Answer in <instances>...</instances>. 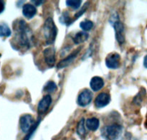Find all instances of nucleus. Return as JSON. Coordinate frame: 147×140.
I'll return each instance as SVG.
<instances>
[{
  "label": "nucleus",
  "instance_id": "1",
  "mask_svg": "<svg viewBox=\"0 0 147 140\" xmlns=\"http://www.w3.org/2000/svg\"><path fill=\"white\" fill-rule=\"evenodd\" d=\"M14 30H15L16 34L14 40L15 41L14 45L17 46L16 49L30 48L32 45V34L27 23L22 20L19 22H16Z\"/></svg>",
  "mask_w": 147,
  "mask_h": 140
},
{
  "label": "nucleus",
  "instance_id": "2",
  "mask_svg": "<svg viewBox=\"0 0 147 140\" xmlns=\"http://www.w3.org/2000/svg\"><path fill=\"white\" fill-rule=\"evenodd\" d=\"M43 33L45 38L46 44L52 45L54 43L57 37V29L51 17L47 18L43 26Z\"/></svg>",
  "mask_w": 147,
  "mask_h": 140
},
{
  "label": "nucleus",
  "instance_id": "3",
  "mask_svg": "<svg viewBox=\"0 0 147 140\" xmlns=\"http://www.w3.org/2000/svg\"><path fill=\"white\" fill-rule=\"evenodd\" d=\"M122 126L119 124H112L102 129V137L105 140H116L120 137Z\"/></svg>",
  "mask_w": 147,
  "mask_h": 140
},
{
  "label": "nucleus",
  "instance_id": "4",
  "mask_svg": "<svg viewBox=\"0 0 147 140\" xmlns=\"http://www.w3.org/2000/svg\"><path fill=\"white\" fill-rule=\"evenodd\" d=\"M37 122H34V118L30 114H24L21 116L20 120V128L24 133L28 134L34 127Z\"/></svg>",
  "mask_w": 147,
  "mask_h": 140
},
{
  "label": "nucleus",
  "instance_id": "5",
  "mask_svg": "<svg viewBox=\"0 0 147 140\" xmlns=\"http://www.w3.org/2000/svg\"><path fill=\"white\" fill-rule=\"evenodd\" d=\"M113 27L116 33V40L119 44H123L125 42L124 26L120 20H115L113 23Z\"/></svg>",
  "mask_w": 147,
  "mask_h": 140
},
{
  "label": "nucleus",
  "instance_id": "6",
  "mask_svg": "<svg viewBox=\"0 0 147 140\" xmlns=\"http://www.w3.org/2000/svg\"><path fill=\"white\" fill-rule=\"evenodd\" d=\"M93 99V93L88 89H85L79 94L78 98V103L80 106L85 107L89 105Z\"/></svg>",
  "mask_w": 147,
  "mask_h": 140
},
{
  "label": "nucleus",
  "instance_id": "7",
  "mask_svg": "<svg viewBox=\"0 0 147 140\" xmlns=\"http://www.w3.org/2000/svg\"><path fill=\"white\" fill-rule=\"evenodd\" d=\"M120 55L116 53L109 54L106 58V65L109 68L116 69L120 66Z\"/></svg>",
  "mask_w": 147,
  "mask_h": 140
},
{
  "label": "nucleus",
  "instance_id": "8",
  "mask_svg": "<svg viewBox=\"0 0 147 140\" xmlns=\"http://www.w3.org/2000/svg\"><path fill=\"white\" fill-rule=\"evenodd\" d=\"M45 61L50 68H53L55 64V50L54 47H50L43 51Z\"/></svg>",
  "mask_w": 147,
  "mask_h": 140
},
{
  "label": "nucleus",
  "instance_id": "9",
  "mask_svg": "<svg viewBox=\"0 0 147 140\" xmlns=\"http://www.w3.org/2000/svg\"><path fill=\"white\" fill-rule=\"evenodd\" d=\"M52 103V98L50 95H46L39 102L37 106V112L40 115H43L47 112Z\"/></svg>",
  "mask_w": 147,
  "mask_h": 140
},
{
  "label": "nucleus",
  "instance_id": "10",
  "mask_svg": "<svg viewBox=\"0 0 147 140\" xmlns=\"http://www.w3.org/2000/svg\"><path fill=\"white\" fill-rule=\"evenodd\" d=\"M82 47H79L78 48L77 50H76L75 51H73L71 54L69 55L67 57L64 58L63 60H62L61 61L59 62V63L57 64V67L58 69H61V68H65L67 67L69 65L71 64L73 62V60L77 57L78 55V53L80 52V50H81Z\"/></svg>",
  "mask_w": 147,
  "mask_h": 140
},
{
  "label": "nucleus",
  "instance_id": "11",
  "mask_svg": "<svg viewBox=\"0 0 147 140\" xmlns=\"http://www.w3.org/2000/svg\"><path fill=\"white\" fill-rule=\"evenodd\" d=\"M110 95L106 93H100L95 100V106L97 108H103L110 103Z\"/></svg>",
  "mask_w": 147,
  "mask_h": 140
},
{
  "label": "nucleus",
  "instance_id": "12",
  "mask_svg": "<svg viewBox=\"0 0 147 140\" xmlns=\"http://www.w3.org/2000/svg\"><path fill=\"white\" fill-rule=\"evenodd\" d=\"M22 14L26 18L32 19L37 14V9L31 4H26L22 7Z\"/></svg>",
  "mask_w": 147,
  "mask_h": 140
},
{
  "label": "nucleus",
  "instance_id": "13",
  "mask_svg": "<svg viewBox=\"0 0 147 140\" xmlns=\"http://www.w3.org/2000/svg\"><path fill=\"white\" fill-rule=\"evenodd\" d=\"M90 86L93 91H98L104 86V81L102 78L94 76L90 80Z\"/></svg>",
  "mask_w": 147,
  "mask_h": 140
},
{
  "label": "nucleus",
  "instance_id": "14",
  "mask_svg": "<svg viewBox=\"0 0 147 140\" xmlns=\"http://www.w3.org/2000/svg\"><path fill=\"white\" fill-rule=\"evenodd\" d=\"M86 124L89 130L94 132V131H96L98 129L99 125H100V122H99L98 119L96 117L89 118V119L86 120Z\"/></svg>",
  "mask_w": 147,
  "mask_h": 140
},
{
  "label": "nucleus",
  "instance_id": "15",
  "mask_svg": "<svg viewBox=\"0 0 147 140\" xmlns=\"http://www.w3.org/2000/svg\"><path fill=\"white\" fill-rule=\"evenodd\" d=\"M88 34L86 32H79L76 33L75 37H73V41H74L75 44L76 45L81 44V43L86 41L88 39Z\"/></svg>",
  "mask_w": 147,
  "mask_h": 140
},
{
  "label": "nucleus",
  "instance_id": "16",
  "mask_svg": "<svg viewBox=\"0 0 147 140\" xmlns=\"http://www.w3.org/2000/svg\"><path fill=\"white\" fill-rule=\"evenodd\" d=\"M11 34V31L6 23H0V37H9Z\"/></svg>",
  "mask_w": 147,
  "mask_h": 140
},
{
  "label": "nucleus",
  "instance_id": "17",
  "mask_svg": "<svg viewBox=\"0 0 147 140\" xmlns=\"http://www.w3.org/2000/svg\"><path fill=\"white\" fill-rule=\"evenodd\" d=\"M77 133L80 137L85 136L86 133V127H85V120L84 119H80V122L77 125Z\"/></svg>",
  "mask_w": 147,
  "mask_h": 140
},
{
  "label": "nucleus",
  "instance_id": "18",
  "mask_svg": "<svg viewBox=\"0 0 147 140\" xmlns=\"http://www.w3.org/2000/svg\"><path fill=\"white\" fill-rule=\"evenodd\" d=\"M57 87L56 83L55 82L51 81V80L47 82L45 86H44V91L46 92H48V93H53L57 90Z\"/></svg>",
  "mask_w": 147,
  "mask_h": 140
},
{
  "label": "nucleus",
  "instance_id": "19",
  "mask_svg": "<svg viewBox=\"0 0 147 140\" xmlns=\"http://www.w3.org/2000/svg\"><path fill=\"white\" fill-rule=\"evenodd\" d=\"M82 1L80 0H67L66 1V4L67 7H71L73 9H78L80 7Z\"/></svg>",
  "mask_w": 147,
  "mask_h": 140
},
{
  "label": "nucleus",
  "instance_id": "20",
  "mask_svg": "<svg viewBox=\"0 0 147 140\" xmlns=\"http://www.w3.org/2000/svg\"><path fill=\"white\" fill-rule=\"evenodd\" d=\"M80 27L84 31H89V30H90L93 28V23L90 20H85V21H83L80 22Z\"/></svg>",
  "mask_w": 147,
  "mask_h": 140
},
{
  "label": "nucleus",
  "instance_id": "21",
  "mask_svg": "<svg viewBox=\"0 0 147 140\" xmlns=\"http://www.w3.org/2000/svg\"><path fill=\"white\" fill-rule=\"evenodd\" d=\"M87 7H88V4H86V5L83 6V8H82L81 9H80V11H78V12L76 13V15L74 16V17H75V20H77L78 18H79V17H80V16H81L82 14H83V13H84L85 11H86V9H87Z\"/></svg>",
  "mask_w": 147,
  "mask_h": 140
},
{
  "label": "nucleus",
  "instance_id": "22",
  "mask_svg": "<svg viewBox=\"0 0 147 140\" xmlns=\"http://www.w3.org/2000/svg\"><path fill=\"white\" fill-rule=\"evenodd\" d=\"M4 8H5V3H4V1L0 0V14L4 11Z\"/></svg>",
  "mask_w": 147,
  "mask_h": 140
},
{
  "label": "nucleus",
  "instance_id": "23",
  "mask_svg": "<svg viewBox=\"0 0 147 140\" xmlns=\"http://www.w3.org/2000/svg\"><path fill=\"white\" fill-rule=\"evenodd\" d=\"M32 1V2L34 3V4H35V5H37V6L41 5V4H42L43 2H44V1Z\"/></svg>",
  "mask_w": 147,
  "mask_h": 140
},
{
  "label": "nucleus",
  "instance_id": "24",
  "mask_svg": "<svg viewBox=\"0 0 147 140\" xmlns=\"http://www.w3.org/2000/svg\"><path fill=\"white\" fill-rule=\"evenodd\" d=\"M144 66L147 68V55L145 56L144 60Z\"/></svg>",
  "mask_w": 147,
  "mask_h": 140
},
{
  "label": "nucleus",
  "instance_id": "25",
  "mask_svg": "<svg viewBox=\"0 0 147 140\" xmlns=\"http://www.w3.org/2000/svg\"><path fill=\"white\" fill-rule=\"evenodd\" d=\"M145 126H146V127L147 128V119H146V122H145Z\"/></svg>",
  "mask_w": 147,
  "mask_h": 140
}]
</instances>
